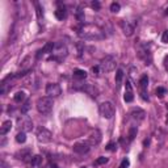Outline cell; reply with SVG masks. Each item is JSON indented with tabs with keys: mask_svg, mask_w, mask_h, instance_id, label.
Wrapping results in <instances>:
<instances>
[{
	"mask_svg": "<svg viewBox=\"0 0 168 168\" xmlns=\"http://www.w3.org/2000/svg\"><path fill=\"white\" fill-rule=\"evenodd\" d=\"M77 34L84 40H103L105 37L103 29L93 24H82L77 28Z\"/></svg>",
	"mask_w": 168,
	"mask_h": 168,
	"instance_id": "obj_1",
	"label": "cell"
},
{
	"mask_svg": "<svg viewBox=\"0 0 168 168\" xmlns=\"http://www.w3.org/2000/svg\"><path fill=\"white\" fill-rule=\"evenodd\" d=\"M53 105H54L53 99H51V97H49V96L40 97V99L37 100V103H36L37 110L40 112V113H42V114L50 113V112H51V109H53Z\"/></svg>",
	"mask_w": 168,
	"mask_h": 168,
	"instance_id": "obj_2",
	"label": "cell"
},
{
	"mask_svg": "<svg viewBox=\"0 0 168 168\" xmlns=\"http://www.w3.org/2000/svg\"><path fill=\"white\" fill-rule=\"evenodd\" d=\"M67 54H69L67 46H66L63 42H58V43H55V47H54V50H53V55L49 58V59H50V60H58V62H60L63 58L67 57Z\"/></svg>",
	"mask_w": 168,
	"mask_h": 168,
	"instance_id": "obj_3",
	"label": "cell"
},
{
	"mask_svg": "<svg viewBox=\"0 0 168 168\" xmlns=\"http://www.w3.org/2000/svg\"><path fill=\"white\" fill-rule=\"evenodd\" d=\"M138 57L145 62V64H151L152 63V54H151L150 46L148 45H141L138 47Z\"/></svg>",
	"mask_w": 168,
	"mask_h": 168,
	"instance_id": "obj_4",
	"label": "cell"
},
{
	"mask_svg": "<svg viewBox=\"0 0 168 168\" xmlns=\"http://www.w3.org/2000/svg\"><path fill=\"white\" fill-rule=\"evenodd\" d=\"M99 110H100V114H101V117H104V118H106V120L112 118V117L114 116V113H116L114 105L112 103H109V101H105V103L100 104Z\"/></svg>",
	"mask_w": 168,
	"mask_h": 168,
	"instance_id": "obj_5",
	"label": "cell"
},
{
	"mask_svg": "<svg viewBox=\"0 0 168 168\" xmlns=\"http://www.w3.org/2000/svg\"><path fill=\"white\" fill-rule=\"evenodd\" d=\"M116 64L117 63H116L114 57H112V55H106V57L101 60V63H100L99 66H100L101 72H110L116 69Z\"/></svg>",
	"mask_w": 168,
	"mask_h": 168,
	"instance_id": "obj_6",
	"label": "cell"
},
{
	"mask_svg": "<svg viewBox=\"0 0 168 168\" xmlns=\"http://www.w3.org/2000/svg\"><path fill=\"white\" fill-rule=\"evenodd\" d=\"M37 139L40 141V142H42V143H49V142H51V139H53L51 131L47 130V129L43 128V126L38 128V130H37Z\"/></svg>",
	"mask_w": 168,
	"mask_h": 168,
	"instance_id": "obj_7",
	"label": "cell"
},
{
	"mask_svg": "<svg viewBox=\"0 0 168 168\" xmlns=\"http://www.w3.org/2000/svg\"><path fill=\"white\" fill-rule=\"evenodd\" d=\"M17 126L20 128L21 131H32V129H33V122H32V120L29 118L28 116H21L19 117L17 120Z\"/></svg>",
	"mask_w": 168,
	"mask_h": 168,
	"instance_id": "obj_8",
	"label": "cell"
},
{
	"mask_svg": "<svg viewBox=\"0 0 168 168\" xmlns=\"http://www.w3.org/2000/svg\"><path fill=\"white\" fill-rule=\"evenodd\" d=\"M147 86H148V76L147 75H142L139 79V89H141V97H142L145 101H148Z\"/></svg>",
	"mask_w": 168,
	"mask_h": 168,
	"instance_id": "obj_9",
	"label": "cell"
},
{
	"mask_svg": "<svg viewBox=\"0 0 168 168\" xmlns=\"http://www.w3.org/2000/svg\"><path fill=\"white\" fill-rule=\"evenodd\" d=\"M60 92H62V89H60L59 84H57V83H49L47 86H46V95H47L49 97H58L60 95Z\"/></svg>",
	"mask_w": 168,
	"mask_h": 168,
	"instance_id": "obj_10",
	"label": "cell"
},
{
	"mask_svg": "<svg viewBox=\"0 0 168 168\" xmlns=\"http://www.w3.org/2000/svg\"><path fill=\"white\" fill-rule=\"evenodd\" d=\"M89 143L88 142H77V143H75L74 146H72V150H74V152H76V154H80V155H83V154H87L89 151Z\"/></svg>",
	"mask_w": 168,
	"mask_h": 168,
	"instance_id": "obj_11",
	"label": "cell"
},
{
	"mask_svg": "<svg viewBox=\"0 0 168 168\" xmlns=\"http://www.w3.org/2000/svg\"><path fill=\"white\" fill-rule=\"evenodd\" d=\"M101 131L100 130H97V129H95L91 133V135H89V138H88V143L91 146H97L100 142H101Z\"/></svg>",
	"mask_w": 168,
	"mask_h": 168,
	"instance_id": "obj_12",
	"label": "cell"
},
{
	"mask_svg": "<svg viewBox=\"0 0 168 168\" xmlns=\"http://www.w3.org/2000/svg\"><path fill=\"white\" fill-rule=\"evenodd\" d=\"M55 47V43L54 42H47L45 46H43L41 50H38L37 55H36V58L37 59H41V57H43L45 54H49V53H53V50H54Z\"/></svg>",
	"mask_w": 168,
	"mask_h": 168,
	"instance_id": "obj_13",
	"label": "cell"
},
{
	"mask_svg": "<svg viewBox=\"0 0 168 168\" xmlns=\"http://www.w3.org/2000/svg\"><path fill=\"white\" fill-rule=\"evenodd\" d=\"M123 100L126 103H131L134 100V92H133V86H131L130 80H126V89H125V96Z\"/></svg>",
	"mask_w": 168,
	"mask_h": 168,
	"instance_id": "obj_14",
	"label": "cell"
},
{
	"mask_svg": "<svg viewBox=\"0 0 168 168\" xmlns=\"http://www.w3.org/2000/svg\"><path fill=\"white\" fill-rule=\"evenodd\" d=\"M121 28H122L123 34H125L126 37L133 36V33H134V25H133V24H130L129 21L122 20V21H121Z\"/></svg>",
	"mask_w": 168,
	"mask_h": 168,
	"instance_id": "obj_15",
	"label": "cell"
},
{
	"mask_svg": "<svg viewBox=\"0 0 168 168\" xmlns=\"http://www.w3.org/2000/svg\"><path fill=\"white\" fill-rule=\"evenodd\" d=\"M130 116H131V118H134V120L142 121V120H145L146 112H145V110H142V109H139V108H134L133 110H131Z\"/></svg>",
	"mask_w": 168,
	"mask_h": 168,
	"instance_id": "obj_16",
	"label": "cell"
},
{
	"mask_svg": "<svg viewBox=\"0 0 168 168\" xmlns=\"http://www.w3.org/2000/svg\"><path fill=\"white\" fill-rule=\"evenodd\" d=\"M82 89H83V91H86L87 93H89L91 96H93V97H96L97 93H99V91H97L96 87H93L92 84H89V83H87L86 86H83Z\"/></svg>",
	"mask_w": 168,
	"mask_h": 168,
	"instance_id": "obj_17",
	"label": "cell"
},
{
	"mask_svg": "<svg viewBox=\"0 0 168 168\" xmlns=\"http://www.w3.org/2000/svg\"><path fill=\"white\" fill-rule=\"evenodd\" d=\"M66 16H67V11H66L64 7H58L57 11H55V17L58 20H64Z\"/></svg>",
	"mask_w": 168,
	"mask_h": 168,
	"instance_id": "obj_18",
	"label": "cell"
},
{
	"mask_svg": "<svg viewBox=\"0 0 168 168\" xmlns=\"http://www.w3.org/2000/svg\"><path fill=\"white\" fill-rule=\"evenodd\" d=\"M11 128H12V122H11V121H9V120L8 121H4L3 125H1V128H0V134H1V135H5V134L11 130Z\"/></svg>",
	"mask_w": 168,
	"mask_h": 168,
	"instance_id": "obj_19",
	"label": "cell"
},
{
	"mask_svg": "<svg viewBox=\"0 0 168 168\" xmlns=\"http://www.w3.org/2000/svg\"><path fill=\"white\" fill-rule=\"evenodd\" d=\"M74 77L75 79H79V80H83L87 77V72L84 70H80V69H76L74 70Z\"/></svg>",
	"mask_w": 168,
	"mask_h": 168,
	"instance_id": "obj_20",
	"label": "cell"
},
{
	"mask_svg": "<svg viewBox=\"0 0 168 168\" xmlns=\"http://www.w3.org/2000/svg\"><path fill=\"white\" fill-rule=\"evenodd\" d=\"M25 92H23V91H20V92H17V93L14 95L13 96V100H14V103H23L24 100H25Z\"/></svg>",
	"mask_w": 168,
	"mask_h": 168,
	"instance_id": "obj_21",
	"label": "cell"
},
{
	"mask_svg": "<svg viewBox=\"0 0 168 168\" xmlns=\"http://www.w3.org/2000/svg\"><path fill=\"white\" fill-rule=\"evenodd\" d=\"M32 165H34V167H38V165L42 164V156L41 155H34V156L32 158Z\"/></svg>",
	"mask_w": 168,
	"mask_h": 168,
	"instance_id": "obj_22",
	"label": "cell"
},
{
	"mask_svg": "<svg viewBox=\"0 0 168 168\" xmlns=\"http://www.w3.org/2000/svg\"><path fill=\"white\" fill-rule=\"evenodd\" d=\"M122 79H123V71H122V70H117L116 77H114L116 84H121V83H122Z\"/></svg>",
	"mask_w": 168,
	"mask_h": 168,
	"instance_id": "obj_23",
	"label": "cell"
},
{
	"mask_svg": "<svg viewBox=\"0 0 168 168\" xmlns=\"http://www.w3.org/2000/svg\"><path fill=\"white\" fill-rule=\"evenodd\" d=\"M137 133H138L137 126H131L130 130H129V141H133L134 138L137 137Z\"/></svg>",
	"mask_w": 168,
	"mask_h": 168,
	"instance_id": "obj_24",
	"label": "cell"
},
{
	"mask_svg": "<svg viewBox=\"0 0 168 168\" xmlns=\"http://www.w3.org/2000/svg\"><path fill=\"white\" fill-rule=\"evenodd\" d=\"M25 141H26L25 133H24V131H20V133L16 135V142L17 143H25Z\"/></svg>",
	"mask_w": 168,
	"mask_h": 168,
	"instance_id": "obj_25",
	"label": "cell"
},
{
	"mask_svg": "<svg viewBox=\"0 0 168 168\" xmlns=\"http://www.w3.org/2000/svg\"><path fill=\"white\" fill-rule=\"evenodd\" d=\"M155 92H156V96L160 97V99H162V97H164L165 95H167V89H165L164 87H158Z\"/></svg>",
	"mask_w": 168,
	"mask_h": 168,
	"instance_id": "obj_26",
	"label": "cell"
},
{
	"mask_svg": "<svg viewBox=\"0 0 168 168\" xmlns=\"http://www.w3.org/2000/svg\"><path fill=\"white\" fill-rule=\"evenodd\" d=\"M105 150H106V151H110V152L116 151V150H117V143H116V142H109L108 145H106Z\"/></svg>",
	"mask_w": 168,
	"mask_h": 168,
	"instance_id": "obj_27",
	"label": "cell"
},
{
	"mask_svg": "<svg viewBox=\"0 0 168 168\" xmlns=\"http://www.w3.org/2000/svg\"><path fill=\"white\" fill-rule=\"evenodd\" d=\"M120 9H121L120 3H112V4H110V11L113 12V13H117V12H120Z\"/></svg>",
	"mask_w": 168,
	"mask_h": 168,
	"instance_id": "obj_28",
	"label": "cell"
},
{
	"mask_svg": "<svg viewBox=\"0 0 168 168\" xmlns=\"http://www.w3.org/2000/svg\"><path fill=\"white\" fill-rule=\"evenodd\" d=\"M105 163H108V158H105V156H100L99 159L95 162V164L96 165H101V164H105Z\"/></svg>",
	"mask_w": 168,
	"mask_h": 168,
	"instance_id": "obj_29",
	"label": "cell"
},
{
	"mask_svg": "<svg viewBox=\"0 0 168 168\" xmlns=\"http://www.w3.org/2000/svg\"><path fill=\"white\" fill-rule=\"evenodd\" d=\"M30 109V101H25V104H24L23 106H21V113L25 114L26 112Z\"/></svg>",
	"mask_w": 168,
	"mask_h": 168,
	"instance_id": "obj_30",
	"label": "cell"
},
{
	"mask_svg": "<svg viewBox=\"0 0 168 168\" xmlns=\"http://www.w3.org/2000/svg\"><path fill=\"white\" fill-rule=\"evenodd\" d=\"M129 165H130V162H129V159H123L122 162H121V164H120V167H118V168H128Z\"/></svg>",
	"mask_w": 168,
	"mask_h": 168,
	"instance_id": "obj_31",
	"label": "cell"
},
{
	"mask_svg": "<svg viewBox=\"0 0 168 168\" xmlns=\"http://www.w3.org/2000/svg\"><path fill=\"white\" fill-rule=\"evenodd\" d=\"M162 42H163V43H168V30H164V32H163Z\"/></svg>",
	"mask_w": 168,
	"mask_h": 168,
	"instance_id": "obj_32",
	"label": "cell"
},
{
	"mask_svg": "<svg viewBox=\"0 0 168 168\" xmlns=\"http://www.w3.org/2000/svg\"><path fill=\"white\" fill-rule=\"evenodd\" d=\"M36 8H37V13H38V17H42V16H43V9L42 8H41V5H40V4H38V3H36Z\"/></svg>",
	"mask_w": 168,
	"mask_h": 168,
	"instance_id": "obj_33",
	"label": "cell"
},
{
	"mask_svg": "<svg viewBox=\"0 0 168 168\" xmlns=\"http://www.w3.org/2000/svg\"><path fill=\"white\" fill-rule=\"evenodd\" d=\"M101 71L100 70V66H95V67H92V72H93V75H96V76H99V72Z\"/></svg>",
	"mask_w": 168,
	"mask_h": 168,
	"instance_id": "obj_34",
	"label": "cell"
},
{
	"mask_svg": "<svg viewBox=\"0 0 168 168\" xmlns=\"http://www.w3.org/2000/svg\"><path fill=\"white\" fill-rule=\"evenodd\" d=\"M91 7H92L93 9H96V11H99V9H100V3H99V1H92V3H91Z\"/></svg>",
	"mask_w": 168,
	"mask_h": 168,
	"instance_id": "obj_35",
	"label": "cell"
},
{
	"mask_svg": "<svg viewBox=\"0 0 168 168\" xmlns=\"http://www.w3.org/2000/svg\"><path fill=\"white\" fill-rule=\"evenodd\" d=\"M163 63H164V67L168 70V55H165V57H164V62H163Z\"/></svg>",
	"mask_w": 168,
	"mask_h": 168,
	"instance_id": "obj_36",
	"label": "cell"
},
{
	"mask_svg": "<svg viewBox=\"0 0 168 168\" xmlns=\"http://www.w3.org/2000/svg\"><path fill=\"white\" fill-rule=\"evenodd\" d=\"M50 167H51V168H58V165H57V164H54V163H53V164L50 165Z\"/></svg>",
	"mask_w": 168,
	"mask_h": 168,
	"instance_id": "obj_37",
	"label": "cell"
},
{
	"mask_svg": "<svg viewBox=\"0 0 168 168\" xmlns=\"http://www.w3.org/2000/svg\"><path fill=\"white\" fill-rule=\"evenodd\" d=\"M164 13H165V16H168V7L165 8V12H164Z\"/></svg>",
	"mask_w": 168,
	"mask_h": 168,
	"instance_id": "obj_38",
	"label": "cell"
},
{
	"mask_svg": "<svg viewBox=\"0 0 168 168\" xmlns=\"http://www.w3.org/2000/svg\"><path fill=\"white\" fill-rule=\"evenodd\" d=\"M80 168H86V167H80Z\"/></svg>",
	"mask_w": 168,
	"mask_h": 168,
	"instance_id": "obj_39",
	"label": "cell"
}]
</instances>
